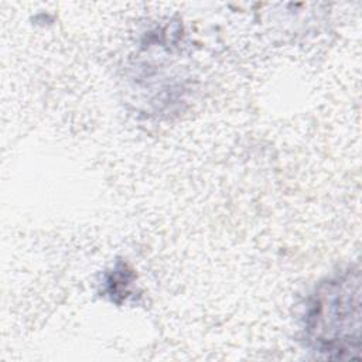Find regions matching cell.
Masks as SVG:
<instances>
[{"instance_id":"1","label":"cell","mask_w":362,"mask_h":362,"mask_svg":"<svg viewBox=\"0 0 362 362\" xmlns=\"http://www.w3.org/2000/svg\"><path fill=\"white\" fill-rule=\"evenodd\" d=\"M308 325L311 341L318 352L329 358H352L358 352L359 335L352 334V317H359V281L345 276L318 293ZM359 328V327H354Z\"/></svg>"}]
</instances>
